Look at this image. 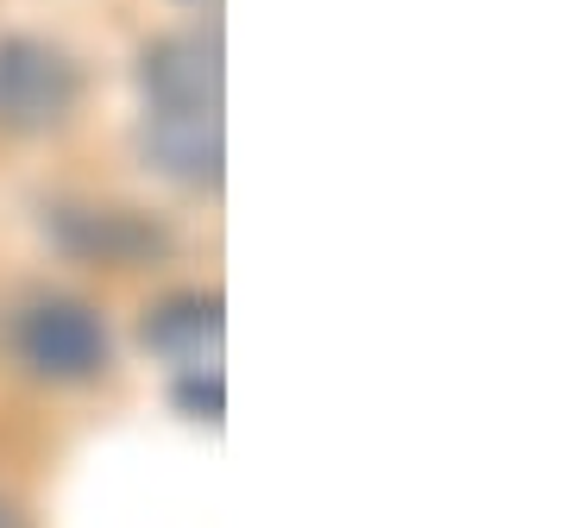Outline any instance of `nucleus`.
Returning <instances> with one entry per match:
<instances>
[{"label":"nucleus","mask_w":566,"mask_h":528,"mask_svg":"<svg viewBox=\"0 0 566 528\" xmlns=\"http://www.w3.org/2000/svg\"><path fill=\"white\" fill-rule=\"evenodd\" d=\"M145 163L177 189L221 183V51L202 32L158 39L139 57Z\"/></svg>","instance_id":"nucleus-1"},{"label":"nucleus","mask_w":566,"mask_h":528,"mask_svg":"<svg viewBox=\"0 0 566 528\" xmlns=\"http://www.w3.org/2000/svg\"><path fill=\"white\" fill-rule=\"evenodd\" d=\"M13 352L25 371H39L51 384H88L107 371L114 340H107L102 315L76 296H32L13 315Z\"/></svg>","instance_id":"nucleus-2"},{"label":"nucleus","mask_w":566,"mask_h":528,"mask_svg":"<svg viewBox=\"0 0 566 528\" xmlns=\"http://www.w3.org/2000/svg\"><path fill=\"white\" fill-rule=\"evenodd\" d=\"M82 76L57 44L0 39V133H51L76 114Z\"/></svg>","instance_id":"nucleus-3"},{"label":"nucleus","mask_w":566,"mask_h":528,"mask_svg":"<svg viewBox=\"0 0 566 528\" xmlns=\"http://www.w3.org/2000/svg\"><path fill=\"white\" fill-rule=\"evenodd\" d=\"M145 340L158 346L177 371H208L214 378V352H221V308L214 296H177L145 321Z\"/></svg>","instance_id":"nucleus-4"},{"label":"nucleus","mask_w":566,"mask_h":528,"mask_svg":"<svg viewBox=\"0 0 566 528\" xmlns=\"http://www.w3.org/2000/svg\"><path fill=\"white\" fill-rule=\"evenodd\" d=\"M0 528H25V522H20V509H7V504H0Z\"/></svg>","instance_id":"nucleus-5"}]
</instances>
